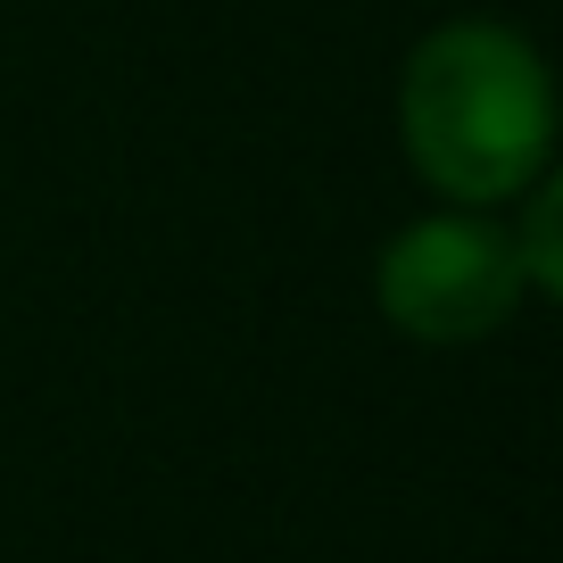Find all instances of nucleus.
I'll return each instance as SVG.
<instances>
[{
  "label": "nucleus",
  "instance_id": "1",
  "mask_svg": "<svg viewBox=\"0 0 563 563\" xmlns=\"http://www.w3.org/2000/svg\"><path fill=\"white\" fill-rule=\"evenodd\" d=\"M398 124L406 158L431 191L456 208H497V199L530 191L555 141V100H547V67L514 25L464 18L422 34L398 84Z\"/></svg>",
  "mask_w": 563,
  "mask_h": 563
},
{
  "label": "nucleus",
  "instance_id": "2",
  "mask_svg": "<svg viewBox=\"0 0 563 563\" xmlns=\"http://www.w3.org/2000/svg\"><path fill=\"white\" fill-rule=\"evenodd\" d=\"M373 299L406 340L464 349V340L506 332L514 307L530 299V282H522L506 224H489V216H422L382 249Z\"/></svg>",
  "mask_w": 563,
  "mask_h": 563
},
{
  "label": "nucleus",
  "instance_id": "3",
  "mask_svg": "<svg viewBox=\"0 0 563 563\" xmlns=\"http://www.w3.org/2000/svg\"><path fill=\"white\" fill-rule=\"evenodd\" d=\"M555 224H563V216H555V191H539V199H530V216H522V232H506L514 257H522V282L539 290V299H555V290H563V249H555Z\"/></svg>",
  "mask_w": 563,
  "mask_h": 563
}]
</instances>
